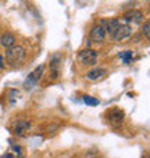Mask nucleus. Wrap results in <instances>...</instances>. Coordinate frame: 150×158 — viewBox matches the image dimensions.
Returning a JSON list of instances; mask_svg holds the SVG:
<instances>
[{"mask_svg": "<svg viewBox=\"0 0 150 158\" xmlns=\"http://www.w3.org/2000/svg\"><path fill=\"white\" fill-rule=\"evenodd\" d=\"M4 58H6V62L12 66H16V65H20L23 60L26 59V49L23 46L15 45L13 48H9L4 52Z\"/></svg>", "mask_w": 150, "mask_h": 158, "instance_id": "nucleus-1", "label": "nucleus"}, {"mask_svg": "<svg viewBox=\"0 0 150 158\" xmlns=\"http://www.w3.org/2000/svg\"><path fill=\"white\" fill-rule=\"evenodd\" d=\"M78 60L85 66H94L98 60V52L91 48H85L78 52Z\"/></svg>", "mask_w": 150, "mask_h": 158, "instance_id": "nucleus-2", "label": "nucleus"}, {"mask_svg": "<svg viewBox=\"0 0 150 158\" xmlns=\"http://www.w3.org/2000/svg\"><path fill=\"white\" fill-rule=\"evenodd\" d=\"M43 71H45V66L43 65H39L38 68H35L33 71L29 73V76L26 78L25 83H23V86L25 89H32L38 85V82L42 79V75H43Z\"/></svg>", "mask_w": 150, "mask_h": 158, "instance_id": "nucleus-3", "label": "nucleus"}, {"mask_svg": "<svg viewBox=\"0 0 150 158\" xmlns=\"http://www.w3.org/2000/svg\"><path fill=\"white\" fill-rule=\"evenodd\" d=\"M124 117H126L124 111L120 108H111L107 112V121L113 127H120L123 124V121H124Z\"/></svg>", "mask_w": 150, "mask_h": 158, "instance_id": "nucleus-4", "label": "nucleus"}, {"mask_svg": "<svg viewBox=\"0 0 150 158\" xmlns=\"http://www.w3.org/2000/svg\"><path fill=\"white\" fill-rule=\"evenodd\" d=\"M133 33V29H131V26L127 25V23H121L118 27H117L116 33L113 35V40L116 42H124L126 39H129Z\"/></svg>", "mask_w": 150, "mask_h": 158, "instance_id": "nucleus-5", "label": "nucleus"}, {"mask_svg": "<svg viewBox=\"0 0 150 158\" xmlns=\"http://www.w3.org/2000/svg\"><path fill=\"white\" fill-rule=\"evenodd\" d=\"M61 53H55L54 56H52V59H51V72H49V78L52 79V81H55V79L59 78V72H61Z\"/></svg>", "mask_w": 150, "mask_h": 158, "instance_id": "nucleus-6", "label": "nucleus"}, {"mask_svg": "<svg viewBox=\"0 0 150 158\" xmlns=\"http://www.w3.org/2000/svg\"><path fill=\"white\" fill-rule=\"evenodd\" d=\"M30 127H32V122L28 119H20V121H16L15 124H13L12 127V131L15 135H19V137H22V135H25L28 131L30 129Z\"/></svg>", "mask_w": 150, "mask_h": 158, "instance_id": "nucleus-7", "label": "nucleus"}, {"mask_svg": "<svg viewBox=\"0 0 150 158\" xmlns=\"http://www.w3.org/2000/svg\"><path fill=\"white\" fill-rule=\"evenodd\" d=\"M105 30L103 29V26L95 25L92 26L91 30H90V40L94 42V43H103L105 39Z\"/></svg>", "mask_w": 150, "mask_h": 158, "instance_id": "nucleus-8", "label": "nucleus"}, {"mask_svg": "<svg viewBox=\"0 0 150 158\" xmlns=\"http://www.w3.org/2000/svg\"><path fill=\"white\" fill-rule=\"evenodd\" d=\"M121 25V20L118 19H110V20H103L100 22V26H103V29L105 30V35H110V38H113V35L116 33L117 27Z\"/></svg>", "mask_w": 150, "mask_h": 158, "instance_id": "nucleus-9", "label": "nucleus"}, {"mask_svg": "<svg viewBox=\"0 0 150 158\" xmlns=\"http://www.w3.org/2000/svg\"><path fill=\"white\" fill-rule=\"evenodd\" d=\"M124 20L127 23H140V22L144 19V15H143L142 10H137V9H131L129 12L124 13Z\"/></svg>", "mask_w": 150, "mask_h": 158, "instance_id": "nucleus-10", "label": "nucleus"}, {"mask_svg": "<svg viewBox=\"0 0 150 158\" xmlns=\"http://www.w3.org/2000/svg\"><path fill=\"white\" fill-rule=\"evenodd\" d=\"M107 75V69L105 68H94L91 71L87 72V79L88 81H100V79L105 78Z\"/></svg>", "mask_w": 150, "mask_h": 158, "instance_id": "nucleus-11", "label": "nucleus"}, {"mask_svg": "<svg viewBox=\"0 0 150 158\" xmlns=\"http://www.w3.org/2000/svg\"><path fill=\"white\" fill-rule=\"evenodd\" d=\"M0 45L9 49V48H13L16 45V36L12 33V32H4L2 36H0Z\"/></svg>", "mask_w": 150, "mask_h": 158, "instance_id": "nucleus-12", "label": "nucleus"}, {"mask_svg": "<svg viewBox=\"0 0 150 158\" xmlns=\"http://www.w3.org/2000/svg\"><path fill=\"white\" fill-rule=\"evenodd\" d=\"M82 101H84V104L90 105V106H97V105H100V99H98V98H94V96H90V95H85Z\"/></svg>", "mask_w": 150, "mask_h": 158, "instance_id": "nucleus-13", "label": "nucleus"}, {"mask_svg": "<svg viewBox=\"0 0 150 158\" xmlns=\"http://www.w3.org/2000/svg\"><path fill=\"white\" fill-rule=\"evenodd\" d=\"M118 56L124 60V63H130L131 62V59H133V50H124V52H120Z\"/></svg>", "mask_w": 150, "mask_h": 158, "instance_id": "nucleus-14", "label": "nucleus"}, {"mask_svg": "<svg viewBox=\"0 0 150 158\" xmlns=\"http://www.w3.org/2000/svg\"><path fill=\"white\" fill-rule=\"evenodd\" d=\"M142 32H143V35H144L146 39L150 38V22L149 20L144 22V25H143V27H142Z\"/></svg>", "mask_w": 150, "mask_h": 158, "instance_id": "nucleus-15", "label": "nucleus"}, {"mask_svg": "<svg viewBox=\"0 0 150 158\" xmlns=\"http://www.w3.org/2000/svg\"><path fill=\"white\" fill-rule=\"evenodd\" d=\"M12 148H13V150H15V151H16V152H17V154H19V157H22V155H23V152H22V148H20V147H19V145H12Z\"/></svg>", "mask_w": 150, "mask_h": 158, "instance_id": "nucleus-16", "label": "nucleus"}, {"mask_svg": "<svg viewBox=\"0 0 150 158\" xmlns=\"http://www.w3.org/2000/svg\"><path fill=\"white\" fill-rule=\"evenodd\" d=\"M4 68V60H3V58L0 56V69H3Z\"/></svg>", "mask_w": 150, "mask_h": 158, "instance_id": "nucleus-17", "label": "nucleus"}, {"mask_svg": "<svg viewBox=\"0 0 150 158\" xmlns=\"http://www.w3.org/2000/svg\"><path fill=\"white\" fill-rule=\"evenodd\" d=\"M2 158H16V157H15V155H13V154H4Z\"/></svg>", "mask_w": 150, "mask_h": 158, "instance_id": "nucleus-18", "label": "nucleus"}]
</instances>
